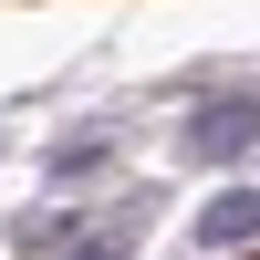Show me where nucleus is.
<instances>
[{"mask_svg":"<svg viewBox=\"0 0 260 260\" xmlns=\"http://www.w3.org/2000/svg\"><path fill=\"white\" fill-rule=\"evenodd\" d=\"M136 219H146V208H125V229H83L62 260H136Z\"/></svg>","mask_w":260,"mask_h":260,"instance_id":"4","label":"nucleus"},{"mask_svg":"<svg viewBox=\"0 0 260 260\" xmlns=\"http://www.w3.org/2000/svg\"><path fill=\"white\" fill-rule=\"evenodd\" d=\"M104 167H115V125H83V136L52 146V167H42V177H52V187H83V177H104Z\"/></svg>","mask_w":260,"mask_h":260,"instance_id":"3","label":"nucleus"},{"mask_svg":"<svg viewBox=\"0 0 260 260\" xmlns=\"http://www.w3.org/2000/svg\"><path fill=\"white\" fill-rule=\"evenodd\" d=\"M260 146V94H208L187 115V167H229Z\"/></svg>","mask_w":260,"mask_h":260,"instance_id":"1","label":"nucleus"},{"mask_svg":"<svg viewBox=\"0 0 260 260\" xmlns=\"http://www.w3.org/2000/svg\"><path fill=\"white\" fill-rule=\"evenodd\" d=\"M240 240H260V187H229L198 208V250H240Z\"/></svg>","mask_w":260,"mask_h":260,"instance_id":"2","label":"nucleus"}]
</instances>
